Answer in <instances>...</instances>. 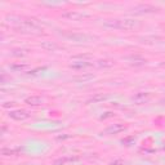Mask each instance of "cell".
<instances>
[{
	"label": "cell",
	"instance_id": "cell-4",
	"mask_svg": "<svg viewBox=\"0 0 165 165\" xmlns=\"http://www.w3.org/2000/svg\"><path fill=\"white\" fill-rule=\"evenodd\" d=\"M62 17L66 18V19H68V21H81V19L89 17V14L76 12V10H68V12L62 13Z\"/></svg>",
	"mask_w": 165,
	"mask_h": 165
},
{
	"label": "cell",
	"instance_id": "cell-15",
	"mask_svg": "<svg viewBox=\"0 0 165 165\" xmlns=\"http://www.w3.org/2000/svg\"><path fill=\"white\" fill-rule=\"evenodd\" d=\"M92 66V63L86 62V61H79V62H72L70 65L71 68H75V70H81V68H85V67H89Z\"/></svg>",
	"mask_w": 165,
	"mask_h": 165
},
{
	"label": "cell",
	"instance_id": "cell-5",
	"mask_svg": "<svg viewBox=\"0 0 165 165\" xmlns=\"http://www.w3.org/2000/svg\"><path fill=\"white\" fill-rule=\"evenodd\" d=\"M124 130H126V126L120 124V123H116V124H112V125H110L108 128H106L103 133L107 134V135H111V134H119Z\"/></svg>",
	"mask_w": 165,
	"mask_h": 165
},
{
	"label": "cell",
	"instance_id": "cell-21",
	"mask_svg": "<svg viewBox=\"0 0 165 165\" xmlns=\"http://www.w3.org/2000/svg\"><path fill=\"white\" fill-rule=\"evenodd\" d=\"M161 29H164V30H165V23H163V25H161Z\"/></svg>",
	"mask_w": 165,
	"mask_h": 165
},
{
	"label": "cell",
	"instance_id": "cell-9",
	"mask_svg": "<svg viewBox=\"0 0 165 165\" xmlns=\"http://www.w3.org/2000/svg\"><path fill=\"white\" fill-rule=\"evenodd\" d=\"M25 102L27 104H30V106H40V104L43 103V98L37 97V96H31L29 98H26Z\"/></svg>",
	"mask_w": 165,
	"mask_h": 165
},
{
	"label": "cell",
	"instance_id": "cell-22",
	"mask_svg": "<svg viewBox=\"0 0 165 165\" xmlns=\"http://www.w3.org/2000/svg\"><path fill=\"white\" fill-rule=\"evenodd\" d=\"M161 102H163V103H164V104H165V100H163V101H161Z\"/></svg>",
	"mask_w": 165,
	"mask_h": 165
},
{
	"label": "cell",
	"instance_id": "cell-10",
	"mask_svg": "<svg viewBox=\"0 0 165 165\" xmlns=\"http://www.w3.org/2000/svg\"><path fill=\"white\" fill-rule=\"evenodd\" d=\"M108 98H110V96H107V94H96L92 98H89V100L86 101V103H100V102L108 100Z\"/></svg>",
	"mask_w": 165,
	"mask_h": 165
},
{
	"label": "cell",
	"instance_id": "cell-17",
	"mask_svg": "<svg viewBox=\"0 0 165 165\" xmlns=\"http://www.w3.org/2000/svg\"><path fill=\"white\" fill-rule=\"evenodd\" d=\"M92 79H94L93 75H84V76H76V78H74L75 81H88V80H92Z\"/></svg>",
	"mask_w": 165,
	"mask_h": 165
},
{
	"label": "cell",
	"instance_id": "cell-18",
	"mask_svg": "<svg viewBox=\"0 0 165 165\" xmlns=\"http://www.w3.org/2000/svg\"><path fill=\"white\" fill-rule=\"evenodd\" d=\"M18 152V150H10V148H3L2 150V155L4 156H10V155H16Z\"/></svg>",
	"mask_w": 165,
	"mask_h": 165
},
{
	"label": "cell",
	"instance_id": "cell-1",
	"mask_svg": "<svg viewBox=\"0 0 165 165\" xmlns=\"http://www.w3.org/2000/svg\"><path fill=\"white\" fill-rule=\"evenodd\" d=\"M106 29L111 30H133L139 26V22L132 18H115V19H108L103 23Z\"/></svg>",
	"mask_w": 165,
	"mask_h": 165
},
{
	"label": "cell",
	"instance_id": "cell-11",
	"mask_svg": "<svg viewBox=\"0 0 165 165\" xmlns=\"http://www.w3.org/2000/svg\"><path fill=\"white\" fill-rule=\"evenodd\" d=\"M40 45H41L43 49H45V51H49V52L57 51V49L59 48V47H58V44H56L54 41H43Z\"/></svg>",
	"mask_w": 165,
	"mask_h": 165
},
{
	"label": "cell",
	"instance_id": "cell-16",
	"mask_svg": "<svg viewBox=\"0 0 165 165\" xmlns=\"http://www.w3.org/2000/svg\"><path fill=\"white\" fill-rule=\"evenodd\" d=\"M97 66L100 68H110L114 66V61H111V59H100L97 62Z\"/></svg>",
	"mask_w": 165,
	"mask_h": 165
},
{
	"label": "cell",
	"instance_id": "cell-19",
	"mask_svg": "<svg viewBox=\"0 0 165 165\" xmlns=\"http://www.w3.org/2000/svg\"><path fill=\"white\" fill-rule=\"evenodd\" d=\"M134 141H135L134 137H128V138H125V139L121 141V143L125 145V146H132V145L134 143Z\"/></svg>",
	"mask_w": 165,
	"mask_h": 165
},
{
	"label": "cell",
	"instance_id": "cell-3",
	"mask_svg": "<svg viewBox=\"0 0 165 165\" xmlns=\"http://www.w3.org/2000/svg\"><path fill=\"white\" fill-rule=\"evenodd\" d=\"M63 36L66 37V39L76 41V43H88V41H93V40L97 39L96 36L86 35V34H80V32H68V34H65Z\"/></svg>",
	"mask_w": 165,
	"mask_h": 165
},
{
	"label": "cell",
	"instance_id": "cell-20",
	"mask_svg": "<svg viewBox=\"0 0 165 165\" xmlns=\"http://www.w3.org/2000/svg\"><path fill=\"white\" fill-rule=\"evenodd\" d=\"M111 165H125V163L121 161V160H115V161L111 163Z\"/></svg>",
	"mask_w": 165,
	"mask_h": 165
},
{
	"label": "cell",
	"instance_id": "cell-23",
	"mask_svg": "<svg viewBox=\"0 0 165 165\" xmlns=\"http://www.w3.org/2000/svg\"><path fill=\"white\" fill-rule=\"evenodd\" d=\"M163 67H165V63H163Z\"/></svg>",
	"mask_w": 165,
	"mask_h": 165
},
{
	"label": "cell",
	"instance_id": "cell-8",
	"mask_svg": "<svg viewBox=\"0 0 165 165\" xmlns=\"http://www.w3.org/2000/svg\"><path fill=\"white\" fill-rule=\"evenodd\" d=\"M151 96L148 93H137V94L133 97V102H135L137 104H142V103H147L150 101Z\"/></svg>",
	"mask_w": 165,
	"mask_h": 165
},
{
	"label": "cell",
	"instance_id": "cell-7",
	"mask_svg": "<svg viewBox=\"0 0 165 165\" xmlns=\"http://www.w3.org/2000/svg\"><path fill=\"white\" fill-rule=\"evenodd\" d=\"M125 59H126V61H128L132 66H143V65L147 63L146 58L141 57V56H128V57H125Z\"/></svg>",
	"mask_w": 165,
	"mask_h": 165
},
{
	"label": "cell",
	"instance_id": "cell-13",
	"mask_svg": "<svg viewBox=\"0 0 165 165\" xmlns=\"http://www.w3.org/2000/svg\"><path fill=\"white\" fill-rule=\"evenodd\" d=\"M78 157H68V156H65V157H59L57 160H54L53 165H66L67 163H72V161H76Z\"/></svg>",
	"mask_w": 165,
	"mask_h": 165
},
{
	"label": "cell",
	"instance_id": "cell-2",
	"mask_svg": "<svg viewBox=\"0 0 165 165\" xmlns=\"http://www.w3.org/2000/svg\"><path fill=\"white\" fill-rule=\"evenodd\" d=\"M16 30L22 34H31V35H39L43 32L41 26L39 22L35 19H23L21 21V23L16 26Z\"/></svg>",
	"mask_w": 165,
	"mask_h": 165
},
{
	"label": "cell",
	"instance_id": "cell-6",
	"mask_svg": "<svg viewBox=\"0 0 165 165\" xmlns=\"http://www.w3.org/2000/svg\"><path fill=\"white\" fill-rule=\"evenodd\" d=\"M30 116V114L25 111V110H16V111H10L9 112V118H12L13 120H17V121H21V120H25Z\"/></svg>",
	"mask_w": 165,
	"mask_h": 165
},
{
	"label": "cell",
	"instance_id": "cell-14",
	"mask_svg": "<svg viewBox=\"0 0 165 165\" xmlns=\"http://www.w3.org/2000/svg\"><path fill=\"white\" fill-rule=\"evenodd\" d=\"M9 67L12 71H16V72H23V71H26L30 66L26 63H14V65H10Z\"/></svg>",
	"mask_w": 165,
	"mask_h": 165
},
{
	"label": "cell",
	"instance_id": "cell-12",
	"mask_svg": "<svg viewBox=\"0 0 165 165\" xmlns=\"http://www.w3.org/2000/svg\"><path fill=\"white\" fill-rule=\"evenodd\" d=\"M135 10L138 13H152V12H156V8L155 7H151V5H138L135 7Z\"/></svg>",
	"mask_w": 165,
	"mask_h": 165
}]
</instances>
